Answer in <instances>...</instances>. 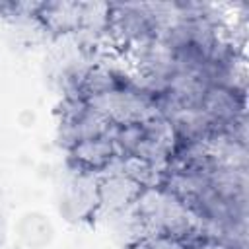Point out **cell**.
I'll list each match as a JSON object with an SVG mask.
<instances>
[{
    "mask_svg": "<svg viewBox=\"0 0 249 249\" xmlns=\"http://www.w3.org/2000/svg\"><path fill=\"white\" fill-rule=\"evenodd\" d=\"M169 19V2H107V51L124 56L156 39Z\"/></svg>",
    "mask_w": 249,
    "mask_h": 249,
    "instance_id": "6da1fadb",
    "label": "cell"
}]
</instances>
